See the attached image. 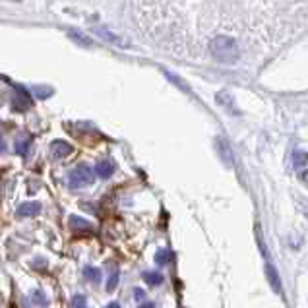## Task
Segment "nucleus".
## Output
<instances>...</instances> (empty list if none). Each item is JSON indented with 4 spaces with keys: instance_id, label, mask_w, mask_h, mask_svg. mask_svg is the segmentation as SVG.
Returning a JSON list of instances; mask_svg holds the SVG:
<instances>
[{
    "instance_id": "f257e3e1",
    "label": "nucleus",
    "mask_w": 308,
    "mask_h": 308,
    "mask_svg": "<svg viewBox=\"0 0 308 308\" xmlns=\"http://www.w3.org/2000/svg\"><path fill=\"white\" fill-rule=\"evenodd\" d=\"M210 50L215 60L223 64H233L238 60V45L227 35H217L210 43Z\"/></svg>"
},
{
    "instance_id": "f03ea898",
    "label": "nucleus",
    "mask_w": 308,
    "mask_h": 308,
    "mask_svg": "<svg viewBox=\"0 0 308 308\" xmlns=\"http://www.w3.org/2000/svg\"><path fill=\"white\" fill-rule=\"evenodd\" d=\"M93 176H95V173L87 165H78L74 171L70 173V186L82 188V186L91 184L93 182Z\"/></svg>"
},
{
    "instance_id": "7ed1b4c3",
    "label": "nucleus",
    "mask_w": 308,
    "mask_h": 308,
    "mask_svg": "<svg viewBox=\"0 0 308 308\" xmlns=\"http://www.w3.org/2000/svg\"><path fill=\"white\" fill-rule=\"evenodd\" d=\"M70 153H72V146L68 142H64V140H56V142L50 144V155L56 157V159H62V157H66Z\"/></svg>"
},
{
    "instance_id": "20e7f679",
    "label": "nucleus",
    "mask_w": 308,
    "mask_h": 308,
    "mask_svg": "<svg viewBox=\"0 0 308 308\" xmlns=\"http://www.w3.org/2000/svg\"><path fill=\"white\" fill-rule=\"evenodd\" d=\"M95 33H97L99 37H103L105 41H109L112 45H120V47H128V43L124 41L122 37H118V35H114L112 31L109 29H105V27H95Z\"/></svg>"
},
{
    "instance_id": "39448f33",
    "label": "nucleus",
    "mask_w": 308,
    "mask_h": 308,
    "mask_svg": "<svg viewBox=\"0 0 308 308\" xmlns=\"http://www.w3.org/2000/svg\"><path fill=\"white\" fill-rule=\"evenodd\" d=\"M41 211V204L39 202H25L18 208V215L20 217H33Z\"/></svg>"
},
{
    "instance_id": "423d86ee",
    "label": "nucleus",
    "mask_w": 308,
    "mask_h": 308,
    "mask_svg": "<svg viewBox=\"0 0 308 308\" xmlns=\"http://www.w3.org/2000/svg\"><path fill=\"white\" fill-rule=\"evenodd\" d=\"M95 173H97L101 178H109V176H112V173H114V165H112L111 161H99L97 167H95Z\"/></svg>"
},
{
    "instance_id": "0eeeda50",
    "label": "nucleus",
    "mask_w": 308,
    "mask_h": 308,
    "mask_svg": "<svg viewBox=\"0 0 308 308\" xmlns=\"http://www.w3.org/2000/svg\"><path fill=\"white\" fill-rule=\"evenodd\" d=\"M266 271H268V277H270V283H271V287H273V291L281 295V281H279L277 271L273 270V266H271V264H268V266H266Z\"/></svg>"
},
{
    "instance_id": "6e6552de",
    "label": "nucleus",
    "mask_w": 308,
    "mask_h": 308,
    "mask_svg": "<svg viewBox=\"0 0 308 308\" xmlns=\"http://www.w3.org/2000/svg\"><path fill=\"white\" fill-rule=\"evenodd\" d=\"M29 146H31V140L29 138H18L16 140V151H18V155H27Z\"/></svg>"
},
{
    "instance_id": "1a4fd4ad",
    "label": "nucleus",
    "mask_w": 308,
    "mask_h": 308,
    "mask_svg": "<svg viewBox=\"0 0 308 308\" xmlns=\"http://www.w3.org/2000/svg\"><path fill=\"white\" fill-rule=\"evenodd\" d=\"M70 227H72V229H84V231H91V223H87L86 219H82V217H76V215H72V217H70Z\"/></svg>"
},
{
    "instance_id": "9d476101",
    "label": "nucleus",
    "mask_w": 308,
    "mask_h": 308,
    "mask_svg": "<svg viewBox=\"0 0 308 308\" xmlns=\"http://www.w3.org/2000/svg\"><path fill=\"white\" fill-rule=\"evenodd\" d=\"M144 279H146V283H149V285L163 283V275H161L159 271H146V273H144Z\"/></svg>"
},
{
    "instance_id": "9b49d317",
    "label": "nucleus",
    "mask_w": 308,
    "mask_h": 308,
    "mask_svg": "<svg viewBox=\"0 0 308 308\" xmlns=\"http://www.w3.org/2000/svg\"><path fill=\"white\" fill-rule=\"evenodd\" d=\"M293 163H295V169H302V167H308V153H304V151H295Z\"/></svg>"
},
{
    "instance_id": "f8f14e48",
    "label": "nucleus",
    "mask_w": 308,
    "mask_h": 308,
    "mask_svg": "<svg viewBox=\"0 0 308 308\" xmlns=\"http://www.w3.org/2000/svg\"><path fill=\"white\" fill-rule=\"evenodd\" d=\"M171 260H173V254H171L169 250H159V252L155 254V262H157V264H161V266L171 264Z\"/></svg>"
},
{
    "instance_id": "ddd939ff",
    "label": "nucleus",
    "mask_w": 308,
    "mask_h": 308,
    "mask_svg": "<svg viewBox=\"0 0 308 308\" xmlns=\"http://www.w3.org/2000/svg\"><path fill=\"white\" fill-rule=\"evenodd\" d=\"M217 144H219V151H221V155H223V159H225V163H233L231 151H229V144H227L225 140H217Z\"/></svg>"
},
{
    "instance_id": "4468645a",
    "label": "nucleus",
    "mask_w": 308,
    "mask_h": 308,
    "mask_svg": "<svg viewBox=\"0 0 308 308\" xmlns=\"http://www.w3.org/2000/svg\"><path fill=\"white\" fill-rule=\"evenodd\" d=\"M68 35L72 39H76V43H80V45H84V47H89V45H91V39L86 37V35H82L80 31H70Z\"/></svg>"
},
{
    "instance_id": "2eb2a0df",
    "label": "nucleus",
    "mask_w": 308,
    "mask_h": 308,
    "mask_svg": "<svg viewBox=\"0 0 308 308\" xmlns=\"http://www.w3.org/2000/svg\"><path fill=\"white\" fill-rule=\"evenodd\" d=\"M84 275H86L89 281H93V283H97L99 279H101V271L97 268H86L84 270Z\"/></svg>"
},
{
    "instance_id": "dca6fc26",
    "label": "nucleus",
    "mask_w": 308,
    "mask_h": 308,
    "mask_svg": "<svg viewBox=\"0 0 308 308\" xmlns=\"http://www.w3.org/2000/svg\"><path fill=\"white\" fill-rule=\"evenodd\" d=\"M33 302H35L37 306H49V298L45 296L43 291H37V293L33 295Z\"/></svg>"
},
{
    "instance_id": "f3484780",
    "label": "nucleus",
    "mask_w": 308,
    "mask_h": 308,
    "mask_svg": "<svg viewBox=\"0 0 308 308\" xmlns=\"http://www.w3.org/2000/svg\"><path fill=\"white\" fill-rule=\"evenodd\" d=\"M86 306H87V298L84 295L72 296V308H86Z\"/></svg>"
},
{
    "instance_id": "a211bd4d",
    "label": "nucleus",
    "mask_w": 308,
    "mask_h": 308,
    "mask_svg": "<svg viewBox=\"0 0 308 308\" xmlns=\"http://www.w3.org/2000/svg\"><path fill=\"white\" fill-rule=\"evenodd\" d=\"M118 283V271H112L111 279H109V283H107V291H112L114 287Z\"/></svg>"
},
{
    "instance_id": "6ab92c4d",
    "label": "nucleus",
    "mask_w": 308,
    "mask_h": 308,
    "mask_svg": "<svg viewBox=\"0 0 308 308\" xmlns=\"http://www.w3.org/2000/svg\"><path fill=\"white\" fill-rule=\"evenodd\" d=\"M50 93H52L50 89H41V87H39V89H37V95H39V97H43V99H45V97H49Z\"/></svg>"
},
{
    "instance_id": "aec40b11",
    "label": "nucleus",
    "mask_w": 308,
    "mask_h": 308,
    "mask_svg": "<svg viewBox=\"0 0 308 308\" xmlns=\"http://www.w3.org/2000/svg\"><path fill=\"white\" fill-rule=\"evenodd\" d=\"M134 296H136V298H138V300H142V298L146 296V293H144L142 289H134Z\"/></svg>"
},
{
    "instance_id": "412c9836",
    "label": "nucleus",
    "mask_w": 308,
    "mask_h": 308,
    "mask_svg": "<svg viewBox=\"0 0 308 308\" xmlns=\"http://www.w3.org/2000/svg\"><path fill=\"white\" fill-rule=\"evenodd\" d=\"M6 149V142H4V138H2V134H0V153Z\"/></svg>"
},
{
    "instance_id": "4be33fe9",
    "label": "nucleus",
    "mask_w": 308,
    "mask_h": 308,
    "mask_svg": "<svg viewBox=\"0 0 308 308\" xmlns=\"http://www.w3.org/2000/svg\"><path fill=\"white\" fill-rule=\"evenodd\" d=\"M138 308H155V304H153V302H144L142 306H138Z\"/></svg>"
},
{
    "instance_id": "5701e85b",
    "label": "nucleus",
    "mask_w": 308,
    "mask_h": 308,
    "mask_svg": "<svg viewBox=\"0 0 308 308\" xmlns=\"http://www.w3.org/2000/svg\"><path fill=\"white\" fill-rule=\"evenodd\" d=\"M300 180H304V182L308 184V171L306 173H300Z\"/></svg>"
},
{
    "instance_id": "b1692460",
    "label": "nucleus",
    "mask_w": 308,
    "mask_h": 308,
    "mask_svg": "<svg viewBox=\"0 0 308 308\" xmlns=\"http://www.w3.org/2000/svg\"><path fill=\"white\" fill-rule=\"evenodd\" d=\"M105 308H120V304L118 302H111V304H107Z\"/></svg>"
},
{
    "instance_id": "393cba45",
    "label": "nucleus",
    "mask_w": 308,
    "mask_h": 308,
    "mask_svg": "<svg viewBox=\"0 0 308 308\" xmlns=\"http://www.w3.org/2000/svg\"><path fill=\"white\" fill-rule=\"evenodd\" d=\"M16 2H18V0H16Z\"/></svg>"
}]
</instances>
